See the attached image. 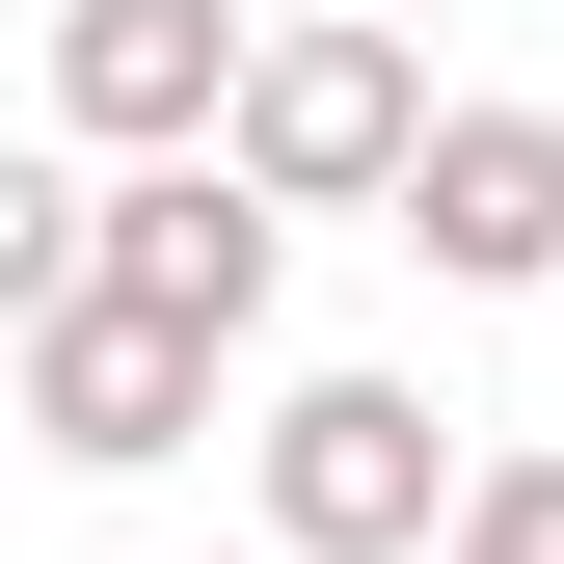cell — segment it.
<instances>
[{
  "instance_id": "cell-1",
  "label": "cell",
  "mask_w": 564,
  "mask_h": 564,
  "mask_svg": "<svg viewBox=\"0 0 564 564\" xmlns=\"http://www.w3.org/2000/svg\"><path fill=\"white\" fill-rule=\"evenodd\" d=\"M457 511H484V457H457L431 377H296L269 403V538L296 564H431Z\"/></svg>"
},
{
  "instance_id": "cell-2",
  "label": "cell",
  "mask_w": 564,
  "mask_h": 564,
  "mask_svg": "<svg viewBox=\"0 0 564 564\" xmlns=\"http://www.w3.org/2000/svg\"><path fill=\"white\" fill-rule=\"evenodd\" d=\"M242 162L296 188V216H403V162H431V54L349 28V0L269 28V54H242Z\"/></svg>"
},
{
  "instance_id": "cell-3",
  "label": "cell",
  "mask_w": 564,
  "mask_h": 564,
  "mask_svg": "<svg viewBox=\"0 0 564 564\" xmlns=\"http://www.w3.org/2000/svg\"><path fill=\"white\" fill-rule=\"evenodd\" d=\"M188 431H216V323H162V296H28V457H82V484H162Z\"/></svg>"
},
{
  "instance_id": "cell-4",
  "label": "cell",
  "mask_w": 564,
  "mask_h": 564,
  "mask_svg": "<svg viewBox=\"0 0 564 564\" xmlns=\"http://www.w3.org/2000/svg\"><path fill=\"white\" fill-rule=\"evenodd\" d=\"M242 0H54V134L82 162H162V134H242Z\"/></svg>"
},
{
  "instance_id": "cell-5",
  "label": "cell",
  "mask_w": 564,
  "mask_h": 564,
  "mask_svg": "<svg viewBox=\"0 0 564 564\" xmlns=\"http://www.w3.org/2000/svg\"><path fill=\"white\" fill-rule=\"evenodd\" d=\"M403 242H431V296H538L564 269V108H431Z\"/></svg>"
},
{
  "instance_id": "cell-6",
  "label": "cell",
  "mask_w": 564,
  "mask_h": 564,
  "mask_svg": "<svg viewBox=\"0 0 564 564\" xmlns=\"http://www.w3.org/2000/svg\"><path fill=\"white\" fill-rule=\"evenodd\" d=\"M431 564H564V431H538V457H484V511H457Z\"/></svg>"
},
{
  "instance_id": "cell-7",
  "label": "cell",
  "mask_w": 564,
  "mask_h": 564,
  "mask_svg": "<svg viewBox=\"0 0 564 564\" xmlns=\"http://www.w3.org/2000/svg\"><path fill=\"white\" fill-rule=\"evenodd\" d=\"M242 564H296V538H242Z\"/></svg>"
}]
</instances>
